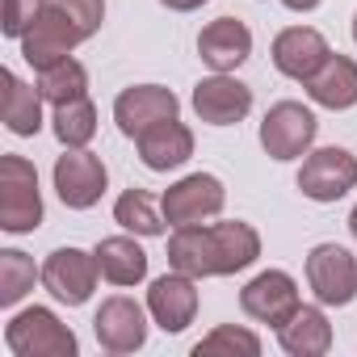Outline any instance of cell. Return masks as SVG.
<instances>
[{
  "instance_id": "13",
  "label": "cell",
  "mask_w": 357,
  "mask_h": 357,
  "mask_svg": "<svg viewBox=\"0 0 357 357\" xmlns=\"http://www.w3.org/2000/svg\"><path fill=\"white\" fill-rule=\"evenodd\" d=\"M93 332H97V344H101L105 353H135V349H143V340H147V315H143V307H139L135 298L114 294V298H105V303L97 307Z\"/></svg>"
},
{
  "instance_id": "21",
  "label": "cell",
  "mask_w": 357,
  "mask_h": 357,
  "mask_svg": "<svg viewBox=\"0 0 357 357\" xmlns=\"http://www.w3.org/2000/svg\"><path fill=\"white\" fill-rule=\"evenodd\" d=\"M97 257V269L109 286H135L147 278V252L130 240V236H109L93 248Z\"/></svg>"
},
{
  "instance_id": "22",
  "label": "cell",
  "mask_w": 357,
  "mask_h": 357,
  "mask_svg": "<svg viewBox=\"0 0 357 357\" xmlns=\"http://www.w3.org/2000/svg\"><path fill=\"white\" fill-rule=\"evenodd\" d=\"M0 84H5V105H0V114H5V126L22 139L38 135L43 130V93L30 89L22 76L13 72H0Z\"/></svg>"
},
{
  "instance_id": "32",
  "label": "cell",
  "mask_w": 357,
  "mask_h": 357,
  "mask_svg": "<svg viewBox=\"0 0 357 357\" xmlns=\"http://www.w3.org/2000/svg\"><path fill=\"white\" fill-rule=\"evenodd\" d=\"M349 231H353V240H357V206H353V215H349Z\"/></svg>"
},
{
  "instance_id": "29",
  "label": "cell",
  "mask_w": 357,
  "mask_h": 357,
  "mask_svg": "<svg viewBox=\"0 0 357 357\" xmlns=\"http://www.w3.org/2000/svg\"><path fill=\"white\" fill-rule=\"evenodd\" d=\"M43 5L47 0H5V22H0V30L9 38H26L30 26L43 17Z\"/></svg>"
},
{
  "instance_id": "4",
  "label": "cell",
  "mask_w": 357,
  "mask_h": 357,
  "mask_svg": "<svg viewBox=\"0 0 357 357\" xmlns=\"http://www.w3.org/2000/svg\"><path fill=\"white\" fill-rule=\"evenodd\" d=\"M223 202H227V190H223V181L215 172H190L176 185L164 190L160 211H164V219L172 227H194V223L215 219L223 211Z\"/></svg>"
},
{
  "instance_id": "6",
  "label": "cell",
  "mask_w": 357,
  "mask_h": 357,
  "mask_svg": "<svg viewBox=\"0 0 357 357\" xmlns=\"http://www.w3.org/2000/svg\"><path fill=\"white\" fill-rule=\"evenodd\" d=\"M315 130H319V122L303 101H278L261 122V147L273 160H298L311 151Z\"/></svg>"
},
{
  "instance_id": "14",
  "label": "cell",
  "mask_w": 357,
  "mask_h": 357,
  "mask_svg": "<svg viewBox=\"0 0 357 357\" xmlns=\"http://www.w3.org/2000/svg\"><path fill=\"white\" fill-rule=\"evenodd\" d=\"M198 278H190V273H181V269H172V273H164V278H155L151 282V290H147V311H151V319L164 328V332H185L190 324H194V315H198V286H194Z\"/></svg>"
},
{
  "instance_id": "15",
  "label": "cell",
  "mask_w": 357,
  "mask_h": 357,
  "mask_svg": "<svg viewBox=\"0 0 357 357\" xmlns=\"http://www.w3.org/2000/svg\"><path fill=\"white\" fill-rule=\"evenodd\" d=\"M84 43V34L59 13V9H51V5H43V17L30 26V34L22 38V55H26V63L30 68H51V63H59V59H68L76 47Z\"/></svg>"
},
{
  "instance_id": "18",
  "label": "cell",
  "mask_w": 357,
  "mask_h": 357,
  "mask_svg": "<svg viewBox=\"0 0 357 357\" xmlns=\"http://www.w3.org/2000/svg\"><path fill=\"white\" fill-rule=\"evenodd\" d=\"M135 143H139V160H143L151 172L181 168V164L194 155V130H190L185 122H176V118H168V122L143 130Z\"/></svg>"
},
{
  "instance_id": "30",
  "label": "cell",
  "mask_w": 357,
  "mask_h": 357,
  "mask_svg": "<svg viewBox=\"0 0 357 357\" xmlns=\"http://www.w3.org/2000/svg\"><path fill=\"white\" fill-rule=\"evenodd\" d=\"M164 9H172V13H194V9H202L206 0H160Z\"/></svg>"
},
{
  "instance_id": "26",
  "label": "cell",
  "mask_w": 357,
  "mask_h": 357,
  "mask_svg": "<svg viewBox=\"0 0 357 357\" xmlns=\"http://www.w3.org/2000/svg\"><path fill=\"white\" fill-rule=\"evenodd\" d=\"M55 139L63 147H89V139L97 135V105L89 97L80 101H68V105H55Z\"/></svg>"
},
{
  "instance_id": "17",
  "label": "cell",
  "mask_w": 357,
  "mask_h": 357,
  "mask_svg": "<svg viewBox=\"0 0 357 357\" xmlns=\"http://www.w3.org/2000/svg\"><path fill=\"white\" fill-rule=\"evenodd\" d=\"M198 55L215 72H236L252 55V30L240 17H219L198 34Z\"/></svg>"
},
{
  "instance_id": "9",
  "label": "cell",
  "mask_w": 357,
  "mask_h": 357,
  "mask_svg": "<svg viewBox=\"0 0 357 357\" xmlns=\"http://www.w3.org/2000/svg\"><path fill=\"white\" fill-rule=\"evenodd\" d=\"M97 257L93 252H80V248H55L47 261H43V286L51 290V298L68 303V307H84L97 290Z\"/></svg>"
},
{
  "instance_id": "1",
  "label": "cell",
  "mask_w": 357,
  "mask_h": 357,
  "mask_svg": "<svg viewBox=\"0 0 357 357\" xmlns=\"http://www.w3.org/2000/svg\"><path fill=\"white\" fill-rule=\"evenodd\" d=\"M261 257V236L252 223H194L168 236V265L190 278H231Z\"/></svg>"
},
{
  "instance_id": "3",
  "label": "cell",
  "mask_w": 357,
  "mask_h": 357,
  "mask_svg": "<svg viewBox=\"0 0 357 357\" xmlns=\"http://www.w3.org/2000/svg\"><path fill=\"white\" fill-rule=\"evenodd\" d=\"M5 344L17 357H76V332L68 324H59V315L51 307H26L9 319L5 328Z\"/></svg>"
},
{
  "instance_id": "28",
  "label": "cell",
  "mask_w": 357,
  "mask_h": 357,
  "mask_svg": "<svg viewBox=\"0 0 357 357\" xmlns=\"http://www.w3.org/2000/svg\"><path fill=\"white\" fill-rule=\"evenodd\" d=\"M51 9H59L80 34H84V43L101 30V22H105V0H47Z\"/></svg>"
},
{
  "instance_id": "5",
  "label": "cell",
  "mask_w": 357,
  "mask_h": 357,
  "mask_svg": "<svg viewBox=\"0 0 357 357\" xmlns=\"http://www.w3.org/2000/svg\"><path fill=\"white\" fill-rule=\"evenodd\" d=\"M298 190L311 202H340L349 190H357V155L344 147L307 151V160L298 168Z\"/></svg>"
},
{
  "instance_id": "2",
  "label": "cell",
  "mask_w": 357,
  "mask_h": 357,
  "mask_svg": "<svg viewBox=\"0 0 357 357\" xmlns=\"http://www.w3.org/2000/svg\"><path fill=\"white\" fill-rule=\"evenodd\" d=\"M43 223L38 172L26 155H0V227L9 236H26Z\"/></svg>"
},
{
  "instance_id": "31",
  "label": "cell",
  "mask_w": 357,
  "mask_h": 357,
  "mask_svg": "<svg viewBox=\"0 0 357 357\" xmlns=\"http://www.w3.org/2000/svg\"><path fill=\"white\" fill-rule=\"evenodd\" d=\"M282 5L290 13H311V9H319V0H282Z\"/></svg>"
},
{
  "instance_id": "7",
  "label": "cell",
  "mask_w": 357,
  "mask_h": 357,
  "mask_svg": "<svg viewBox=\"0 0 357 357\" xmlns=\"http://www.w3.org/2000/svg\"><path fill=\"white\" fill-rule=\"evenodd\" d=\"M105 185H109V172H105L101 155H93L84 147H68V155L55 160V194L68 211L97 206Z\"/></svg>"
},
{
  "instance_id": "10",
  "label": "cell",
  "mask_w": 357,
  "mask_h": 357,
  "mask_svg": "<svg viewBox=\"0 0 357 357\" xmlns=\"http://www.w3.org/2000/svg\"><path fill=\"white\" fill-rule=\"evenodd\" d=\"M298 282L286 273V269H265L257 273L244 290H240V307L248 319L257 324H269V328H282L294 311H298Z\"/></svg>"
},
{
  "instance_id": "25",
  "label": "cell",
  "mask_w": 357,
  "mask_h": 357,
  "mask_svg": "<svg viewBox=\"0 0 357 357\" xmlns=\"http://www.w3.org/2000/svg\"><path fill=\"white\" fill-rule=\"evenodd\" d=\"M34 278H43V269H34V257H26L22 248H5L0 252V307H17L34 290Z\"/></svg>"
},
{
  "instance_id": "33",
  "label": "cell",
  "mask_w": 357,
  "mask_h": 357,
  "mask_svg": "<svg viewBox=\"0 0 357 357\" xmlns=\"http://www.w3.org/2000/svg\"><path fill=\"white\" fill-rule=\"evenodd\" d=\"M353 38H357V13H353Z\"/></svg>"
},
{
  "instance_id": "24",
  "label": "cell",
  "mask_w": 357,
  "mask_h": 357,
  "mask_svg": "<svg viewBox=\"0 0 357 357\" xmlns=\"http://www.w3.org/2000/svg\"><path fill=\"white\" fill-rule=\"evenodd\" d=\"M114 223L130 236H164V211H155L151 194L147 190H126L118 202H114Z\"/></svg>"
},
{
  "instance_id": "27",
  "label": "cell",
  "mask_w": 357,
  "mask_h": 357,
  "mask_svg": "<svg viewBox=\"0 0 357 357\" xmlns=\"http://www.w3.org/2000/svg\"><path fill=\"white\" fill-rule=\"evenodd\" d=\"M211 353H244V357H257L261 353V336L248 332V328H236V324H219L211 336H202L194 344V357H211Z\"/></svg>"
},
{
  "instance_id": "11",
  "label": "cell",
  "mask_w": 357,
  "mask_h": 357,
  "mask_svg": "<svg viewBox=\"0 0 357 357\" xmlns=\"http://www.w3.org/2000/svg\"><path fill=\"white\" fill-rule=\"evenodd\" d=\"M176 109H181V101L172 97V89L164 84H135V89H122L118 101H114V122L126 139H139L143 130L176 118Z\"/></svg>"
},
{
  "instance_id": "12",
  "label": "cell",
  "mask_w": 357,
  "mask_h": 357,
  "mask_svg": "<svg viewBox=\"0 0 357 357\" xmlns=\"http://www.w3.org/2000/svg\"><path fill=\"white\" fill-rule=\"evenodd\" d=\"M252 109V89L240 84L231 72H215L194 84V114L211 126H236Z\"/></svg>"
},
{
  "instance_id": "8",
  "label": "cell",
  "mask_w": 357,
  "mask_h": 357,
  "mask_svg": "<svg viewBox=\"0 0 357 357\" xmlns=\"http://www.w3.org/2000/svg\"><path fill=\"white\" fill-rule=\"evenodd\" d=\"M307 286L324 307H349L357 298V261L340 244H315L307 257Z\"/></svg>"
},
{
  "instance_id": "23",
  "label": "cell",
  "mask_w": 357,
  "mask_h": 357,
  "mask_svg": "<svg viewBox=\"0 0 357 357\" xmlns=\"http://www.w3.org/2000/svg\"><path fill=\"white\" fill-rule=\"evenodd\" d=\"M38 93H43V101H51V105H68V101L89 97V72H84V63L68 55V59L43 68V72H38Z\"/></svg>"
},
{
  "instance_id": "16",
  "label": "cell",
  "mask_w": 357,
  "mask_h": 357,
  "mask_svg": "<svg viewBox=\"0 0 357 357\" xmlns=\"http://www.w3.org/2000/svg\"><path fill=\"white\" fill-rule=\"evenodd\" d=\"M328 55H332L328 38L319 30H311V26H290V30H282L273 38V68L282 76H290V80H303V84L324 68Z\"/></svg>"
},
{
  "instance_id": "20",
  "label": "cell",
  "mask_w": 357,
  "mask_h": 357,
  "mask_svg": "<svg viewBox=\"0 0 357 357\" xmlns=\"http://www.w3.org/2000/svg\"><path fill=\"white\" fill-rule=\"evenodd\" d=\"M307 97L324 109H353L357 105V63L349 55H328L324 68L307 80Z\"/></svg>"
},
{
  "instance_id": "19",
  "label": "cell",
  "mask_w": 357,
  "mask_h": 357,
  "mask_svg": "<svg viewBox=\"0 0 357 357\" xmlns=\"http://www.w3.org/2000/svg\"><path fill=\"white\" fill-rule=\"evenodd\" d=\"M278 340L290 357H324L332 349V324H328L324 307L298 303V311L278 328Z\"/></svg>"
}]
</instances>
